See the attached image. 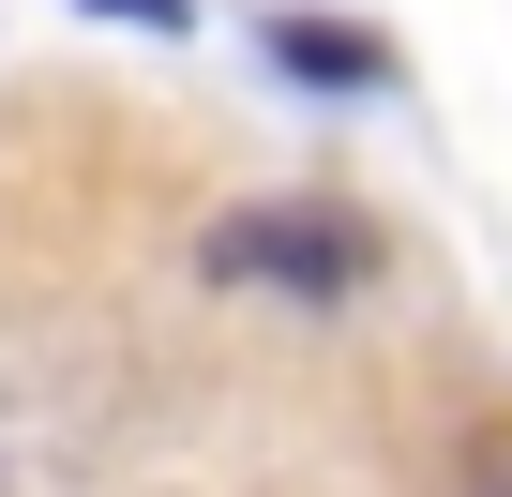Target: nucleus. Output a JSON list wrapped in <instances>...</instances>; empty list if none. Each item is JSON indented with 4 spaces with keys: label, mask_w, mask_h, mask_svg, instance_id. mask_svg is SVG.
I'll return each mask as SVG.
<instances>
[{
    "label": "nucleus",
    "mask_w": 512,
    "mask_h": 497,
    "mask_svg": "<svg viewBox=\"0 0 512 497\" xmlns=\"http://www.w3.org/2000/svg\"><path fill=\"white\" fill-rule=\"evenodd\" d=\"M272 61L302 91H392V46L377 31H332V16H272Z\"/></svg>",
    "instance_id": "2"
},
{
    "label": "nucleus",
    "mask_w": 512,
    "mask_h": 497,
    "mask_svg": "<svg viewBox=\"0 0 512 497\" xmlns=\"http://www.w3.org/2000/svg\"><path fill=\"white\" fill-rule=\"evenodd\" d=\"M91 16H136V31H196V0H91Z\"/></svg>",
    "instance_id": "3"
},
{
    "label": "nucleus",
    "mask_w": 512,
    "mask_h": 497,
    "mask_svg": "<svg viewBox=\"0 0 512 497\" xmlns=\"http://www.w3.org/2000/svg\"><path fill=\"white\" fill-rule=\"evenodd\" d=\"M196 257H211V287H287V302H347L377 272L347 211H226Z\"/></svg>",
    "instance_id": "1"
}]
</instances>
